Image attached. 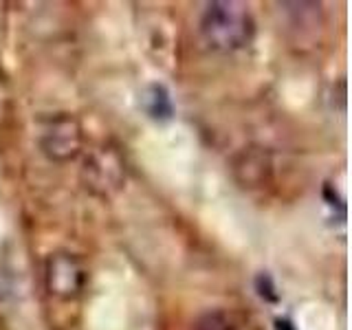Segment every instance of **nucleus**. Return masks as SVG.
Instances as JSON below:
<instances>
[{
    "label": "nucleus",
    "mask_w": 352,
    "mask_h": 330,
    "mask_svg": "<svg viewBox=\"0 0 352 330\" xmlns=\"http://www.w3.org/2000/svg\"><path fill=\"white\" fill-rule=\"evenodd\" d=\"M203 40L216 51L231 53L251 44L256 33V22L247 5L236 0L209 3L201 18Z\"/></svg>",
    "instance_id": "1"
},
{
    "label": "nucleus",
    "mask_w": 352,
    "mask_h": 330,
    "mask_svg": "<svg viewBox=\"0 0 352 330\" xmlns=\"http://www.w3.org/2000/svg\"><path fill=\"white\" fill-rule=\"evenodd\" d=\"M198 330H236V326L231 324V319L225 313H209L198 324Z\"/></svg>",
    "instance_id": "6"
},
{
    "label": "nucleus",
    "mask_w": 352,
    "mask_h": 330,
    "mask_svg": "<svg viewBox=\"0 0 352 330\" xmlns=\"http://www.w3.org/2000/svg\"><path fill=\"white\" fill-rule=\"evenodd\" d=\"M152 108H150V113H152V117H168L170 113H172V106H170V99H168V95H165V91L161 86H152Z\"/></svg>",
    "instance_id": "5"
},
{
    "label": "nucleus",
    "mask_w": 352,
    "mask_h": 330,
    "mask_svg": "<svg viewBox=\"0 0 352 330\" xmlns=\"http://www.w3.org/2000/svg\"><path fill=\"white\" fill-rule=\"evenodd\" d=\"M42 152L51 161H69L82 148V132L73 117H55L40 139Z\"/></svg>",
    "instance_id": "3"
},
{
    "label": "nucleus",
    "mask_w": 352,
    "mask_h": 330,
    "mask_svg": "<svg viewBox=\"0 0 352 330\" xmlns=\"http://www.w3.org/2000/svg\"><path fill=\"white\" fill-rule=\"evenodd\" d=\"M86 183L91 190L108 194L124 183V165L113 150H99L86 161Z\"/></svg>",
    "instance_id": "4"
},
{
    "label": "nucleus",
    "mask_w": 352,
    "mask_h": 330,
    "mask_svg": "<svg viewBox=\"0 0 352 330\" xmlns=\"http://www.w3.org/2000/svg\"><path fill=\"white\" fill-rule=\"evenodd\" d=\"M47 291L60 300H73L86 286V269L73 253H53L44 267Z\"/></svg>",
    "instance_id": "2"
}]
</instances>
